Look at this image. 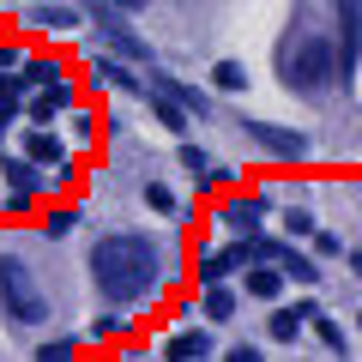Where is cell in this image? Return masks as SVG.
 Here are the masks:
<instances>
[{
    "mask_svg": "<svg viewBox=\"0 0 362 362\" xmlns=\"http://www.w3.org/2000/svg\"><path fill=\"white\" fill-rule=\"evenodd\" d=\"M66 109H73V78H61V85L37 90V97H25V115H30V121H42V127H54Z\"/></svg>",
    "mask_w": 362,
    "mask_h": 362,
    "instance_id": "obj_10",
    "label": "cell"
},
{
    "mask_svg": "<svg viewBox=\"0 0 362 362\" xmlns=\"http://www.w3.org/2000/svg\"><path fill=\"white\" fill-rule=\"evenodd\" d=\"M0 211H6V218H30V211H37V187H6V194H0Z\"/></svg>",
    "mask_w": 362,
    "mask_h": 362,
    "instance_id": "obj_24",
    "label": "cell"
},
{
    "mask_svg": "<svg viewBox=\"0 0 362 362\" xmlns=\"http://www.w3.org/2000/svg\"><path fill=\"white\" fill-rule=\"evenodd\" d=\"M90 133H97V115H85V109H78V115H73V139H90Z\"/></svg>",
    "mask_w": 362,
    "mask_h": 362,
    "instance_id": "obj_32",
    "label": "cell"
},
{
    "mask_svg": "<svg viewBox=\"0 0 362 362\" xmlns=\"http://www.w3.org/2000/svg\"><path fill=\"white\" fill-rule=\"evenodd\" d=\"M211 85H218L223 97H242V90H247V66L242 61H218V66H211Z\"/></svg>",
    "mask_w": 362,
    "mask_h": 362,
    "instance_id": "obj_20",
    "label": "cell"
},
{
    "mask_svg": "<svg viewBox=\"0 0 362 362\" xmlns=\"http://www.w3.org/2000/svg\"><path fill=\"white\" fill-rule=\"evenodd\" d=\"M350 272H356V278H362V247H350Z\"/></svg>",
    "mask_w": 362,
    "mask_h": 362,
    "instance_id": "obj_35",
    "label": "cell"
},
{
    "mask_svg": "<svg viewBox=\"0 0 362 362\" xmlns=\"http://www.w3.org/2000/svg\"><path fill=\"white\" fill-rule=\"evenodd\" d=\"M314 338H320V344L332 350V356H344V350H350V332L332 320V314H314Z\"/></svg>",
    "mask_w": 362,
    "mask_h": 362,
    "instance_id": "obj_22",
    "label": "cell"
},
{
    "mask_svg": "<svg viewBox=\"0 0 362 362\" xmlns=\"http://www.w3.org/2000/svg\"><path fill=\"white\" fill-rule=\"evenodd\" d=\"M163 356L169 362H206V356H218V338H211V326H187V332L163 338Z\"/></svg>",
    "mask_w": 362,
    "mask_h": 362,
    "instance_id": "obj_8",
    "label": "cell"
},
{
    "mask_svg": "<svg viewBox=\"0 0 362 362\" xmlns=\"http://www.w3.org/2000/svg\"><path fill=\"white\" fill-rule=\"evenodd\" d=\"M242 266H254V235H235L230 247H199V284H218V278H230V272H242Z\"/></svg>",
    "mask_w": 362,
    "mask_h": 362,
    "instance_id": "obj_6",
    "label": "cell"
},
{
    "mask_svg": "<svg viewBox=\"0 0 362 362\" xmlns=\"http://www.w3.org/2000/svg\"><path fill=\"white\" fill-rule=\"evenodd\" d=\"M181 169H187V175H206V169H211V157H206V145H194V139L181 145Z\"/></svg>",
    "mask_w": 362,
    "mask_h": 362,
    "instance_id": "obj_29",
    "label": "cell"
},
{
    "mask_svg": "<svg viewBox=\"0 0 362 362\" xmlns=\"http://www.w3.org/2000/svg\"><path fill=\"white\" fill-rule=\"evenodd\" d=\"M242 290L254 302H278V290H284V266H278V259H254V266H242Z\"/></svg>",
    "mask_w": 362,
    "mask_h": 362,
    "instance_id": "obj_12",
    "label": "cell"
},
{
    "mask_svg": "<svg viewBox=\"0 0 362 362\" xmlns=\"http://www.w3.org/2000/svg\"><path fill=\"white\" fill-rule=\"evenodd\" d=\"M278 266H284V278H296L302 290H308V284H320V266H314L308 254H290V247H284V254H278Z\"/></svg>",
    "mask_w": 362,
    "mask_h": 362,
    "instance_id": "obj_21",
    "label": "cell"
},
{
    "mask_svg": "<svg viewBox=\"0 0 362 362\" xmlns=\"http://www.w3.org/2000/svg\"><path fill=\"white\" fill-rule=\"evenodd\" d=\"M284 230H290V235H314L320 223H314V211H308V206H290V211H284Z\"/></svg>",
    "mask_w": 362,
    "mask_h": 362,
    "instance_id": "obj_28",
    "label": "cell"
},
{
    "mask_svg": "<svg viewBox=\"0 0 362 362\" xmlns=\"http://www.w3.org/2000/svg\"><path fill=\"white\" fill-rule=\"evenodd\" d=\"M242 133H247V145H254V151L272 157V163H308V157H314V139H308V133L278 127V121H254V115H247Z\"/></svg>",
    "mask_w": 362,
    "mask_h": 362,
    "instance_id": "obj_4",
    "label": "cell"
},
{
    "mask_svg": "<svg viewBox=\"0 0 362 362\" xmlns=\"http://www.w3.org/2000/svg\"><path fill=\"white\" fill-rule=\"evenodd\" d=\"M121 13H145V6H151V0H115Z\"/></svg>",
    "mask_w": 362,
    "mask_h": 362,
    "instance_id": "obj_34",
    "label": "cell"
},
{
    "mask_svg": "<svg viewBox=\"0 0 362 362\" xmlns=\"http://www.w3.org/2000/svg\"><path fill=\"white\" fill-rule=\"evenodd\" d=\"M90 284L103 290L115 308H139L163 290V254L151 235L139 230H115L90 242Z\"/></svg>",
    "mask_w": 362,
    "mask_h": 362,
    "instance_id": "obj_1",
    "label": "cell"
},
{
    "mask_svg": "<svg viewBox=\"0 0 362 362\" xmlns=\"http://www.w3.org/2000/svg\"><path fill=\"white\" fill-rule=\"evenodd\" d=\"M78 356V338H42L37 344V362H73Z\"/></svg>",
    "mask_w": 362,
    "mask_h": 362,
    "instance_id": "obj_25",
    "label": "cell"
},
{
    "mask_svg": "<svg viewBox=\"0 0 362 362\" xmlns=\"http://www.w3.org/2000/svg\"><path fill=\"white\" fill-rule=\"evenodd\" d=\"M151 85H157V90H169V97H175V103H187V115H211V97H206V90H194V85H181V78H169V73H157Z\"/></svg>",
    "mask_w": 362,
    "mask_h": 362,
    "instance_id": "obj_18",
    "label": "cell"
},
{
    "mask_svg": "<svg viewBox=\"0 0 362 362\" xmlns=\"http://www.w3.org/2000/svg\"><path fill=\"white\" fill-rule=\"evenodd\" d=\"M0 175H6V187H42V181H49V175H42V163H37V157H25V151H18V157H0Z\"/></svg>",
    "mask_w": 362,
    "mask_h": 362,
    "instance_id": "obj_16",
    "label": "cell"
},
{
    "mask_svg": "<svg viewBox=\"0 0 362 362\" xmlns=\"http://www.w3.org/2000/svg\"><path fill=\"white\" fill-rule=\"evenodd\" d=\"M121 332H127L121 314H97V320H90V344H109V338H121Z\"/></svg>",
    "mask_w": 362,
    "mask_h": 362,
    "instance_id": "obj_26",
    "label": "cell"
},
{
    "mask_svg": "<svg viewBox=\"0 0 362 362\" xmlns=\"http://www.w3.org/2000/svg\"><path fill=\"white\" fill-rule=\"evenodd\" d=\"M199 314H206L211 326L235 320V290H223V278H218V284H199Z\"/></svg>",
    "mask_w": 362,
    "mask_h": 362,
    "instance_id": "obj_15",
    "label": "cell"
},
{
    "mask_svg": "<svg viewBox=\"0 0 362 362\" xmlns=\"http://www.w3.org/2000/svg\"><path fill=\"white\" fill-rule=\"evenodd\" d=\"M223 356H230V362H259V356H266V350H259V344H230V350H223Z\"/></svg>",
    "mask_w": 362,
    "mask_h": 362,
    "instance_id": "obj_31",
    "label": "cell"
},
{
    "mask_svg": "<svg viewBox=\"0 0 362 362\" xmlns=\"http://www.w3.org/2000/svg\"><path fill=\"white\" fill-rule=\"evenodd\" d=\"M356 326H362V314H356Z\"/></svg>",
    "mask_w": 362,
    "mask_h": 362,
    "instance_id": "obj_36",
    "label": "cell"
},
{
    "mask_svg": "<svg viewBox=\"0 0 362 362\" xmlns=\"http://www.w3.org/2000/svg\"><path fill=\"white\" fill-rule=\"evenodd\" d=\"M145 103H151V115L163 121L169 133H187V103H175V97H169V90H157V85L145 90Z\"/></svg>",
    "mask_w": 362,
    "mask_h": 362,
    "instance_id": "obj_17",
    "label": "cell"
},
{
    "mask_svg": "<svg viewBox=\"0 0 362 362\" xmlns=\"http://www.w3.org/2000/svg\"><path fill=\"white\" fill-rule=\"evenodd\" d=\"M259 218H266V194H230L218 206V223H223V230H235V235H254Z\"/></svg>",
    "mask_w": 362,
    "mask_h": 362,
    "instance_id": "obj_7",
    "label": "cell"
},
{
    "mask_svg": "<svg viewBox=\"0 0 362 362\" xmlns=\"http://www.w3.org/2000/svg\"><path fill=\"white\" fill-rule=\"evenodd\" d=\"M90 78H97L103 90H127V97H145V90H151V85H139V73L127 66V54H121V61L97 54V61H90Z\"/></svg>",
    "mask_w": 362,
    "mask_h": 362,
    "instance_id": "obj_11",
    "label": "cell"
},
{
    "mask_svg": "<svg viewBox=\"0 0 362 362\" xmlns=\"http://www.w3.org/2000/svg\"><path fill=\"white\" fill-rule=\"evenodd\" d=\"M25 157H37L42 169H54V163H66V139H61V133H49L42 121H30V133H25Z\"/></svg>",
    "mask_w": 362,
    "mask_h": 362,
    "instance_id": "obj_14",
    "label": "cell"
},
{
    "mask_svg": "<svg viewBox=\"0 0 362 362\" xmlns=\"http://www.w3.org/2000/svg\"><path fill=\"white\" fill-rule=\"evenodd\" d=\"M314 254H344V242L332 230H314Z\"/></svg>",
    "mask_w": 362,
    "mask_h": 362,
    "instance_id": "obj_30",
    "label": "cell"
},
{
    "mask_svg": "<svg viewBox=\"0 0 362 362\" xmlns=\"http://www.w3.org/2000/svg\"><path fill=\"white\" fill-rule=\"evenodd\" d=\"M18 78H25V90H49V85H61V78H66V66L42 54V61H25V66H18Z\"/></svg>",
    "mask_w": 362,
    "mask_h": 362,
    "instance_id": "obj_19",
    "label": "cell"
},
{
    "mask_svg": "<svg viewBox=\"0 0 362 362\" xmlns=\"http://www.w3.org/2000/svg\"><path fill=\"white\" fill-rule=\"evenodd\" d=\"M314 314H320V308H314L308 296H302V302H290V308H278V314H272V326H266V332H272V344H296V338L314 326Z\"/></svg>",
    "mask_w": 362,
    "mask_h": 362,
    "instance_id": "obj_9",
    "label": "cell"
},
{
    "mask_svg": "<svg viewBox=\"0 0 362 362\" xmlns=\"http://www.w3.org/2000/svg\"><path fill=\"white\" fill-rule=\"evenodd\" d=\"M278 78H284L290 97L302 103H326L338 85V42L320 30H296V37L278 49Z\"/></svg>",
    "mask_w": 362,
    "mask_h": 362,
    "instance_id": "obj_2",
    "label": "cell"
},
{
    "mask_svg": "<svg viewBox=\"0 0 362 362\" xmlns=\"http://www.w3.org/2000/svg\"><path fill=\"white\" fill-rule=\"evenodd\" d=\"M0 308H6L13 326H42V320H49V296H42L37 272H30L18 254L0 259Z\"/></svg>",
    "mask_w": 362,
    "mask_h": 362,
    "instance_id": "obj_3",
    "label": "cell"
},
{
    "mask_svg": "<svg viewBox=\"0 0 362 362\" xmlns=\"http://www.w3.org/2000/svg\"><path fill=\"white\" fill-rule=\"evenodd\" d=\"M25 18L37 30H73L78 18H85V6H78V0H42V6H30Z\"/></svg>",
    "mask_w": 362,
    "mask_h": 362,
    "instance_id": "obj_13",
    "label": "cell"
},
{
    "mask_svg": "<svg viewBox=\"0 0 362 362\" xmlns=\"http://www.w3.org/2000/svg\"><path fill=\"white\" fill-rule=\"evenodd\" d=\"M332 6V42H338V85H350L362 66V0H326Z\"/></svg>",
    "mask_w": 362,
    "mask_h": 362,
    "instance_id": "obj_5",
    "label": "cell"
},
{
    "mask_svg": "<svg viewBox=\"0 0 362 362\" xmlns=\"http://www.w3.org/2000/svg\"><path fill=\"white\" fill-rule=\"evenodd\" d=\"M73 223H78V211H73V206L42 211V235H49V242H66V235H73Z\"/></svg>",
    "mask_w": 362,
    "mask_h": 362,
    "instance_id": "obj_23",
    "label": "cell"
},
{
    "mask_svg": "<svg viewBox=\"0 0 362 362\" xmlns=\"http://www.w3.org/2000/svg\"><path fill=\"white\" fill-rule=\"evenodd\" d=\"M18 115H25V109H0V145H6V127H13Z\"/></svg>",
    "mask_w": 362,
    "mask_h": 362,
    "instance_id": "obj_33",
    "label": "cell"
},
{
    "mask_svg": "<svg viewBox=\"0 0 362 362\" xmlns=\"http://www.w3.org/2000/svg\"><path fill=\"white\" fill-rule=\"evenodd\" d=\"M145 206H151V211H163V218H175V194H169V187H163V181H145Z\"/></svg>",
    "mask_w": 362,
    "mask_h": 362,
    "instance_id": "obj_27",
    "label": "cell"
}]
</instances>
